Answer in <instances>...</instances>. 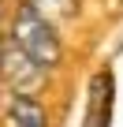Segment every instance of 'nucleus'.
Masks as SVG:
<instances>
[{"mask_svg": "<svg viewBox=\"0 0 123 127\" xmlns=\"http://www.w3.org/2000/svg\"><path fill=\"white\" fill-rule=\"evenodd\" d=\"M8 37L45 71H56L64 64V37L56 19H49L30 0H15V8L8 11Z\"/></svg>", "mask_w": 123, "mask_h": 127, "instance_id": "obj_1", "label": "nucleus"}, {"mask_svg": "<svg viewBox=\"0 0 123 127\" xmlns=\"http://www.w3.org/2000/svg\"><path fill=\"white\" fill-rule=\"evenodd\" d=\"M4 34H8V30H4ZM45 75H49V71L37 67V64L8 37V45H4V67H0V82H4L11 94H34L37 82H41Z\"/></svg>", "mask_w": 123, "mask_h": 127, "instance_id": "obj_2", "label": "nucleus"}, {"mask_svg": "<svg viewBox=\"0 0 123 127\" xmlns=\"http://www.w3.org/2000/svg\"><path fill=\"white\" fill-rule=\"evenodd\" d=\"M112 105H116V75H112V67H101L90 79L82 127H112Z\"/></svg>", "mask_w": 123, "mask_h": 127, "instance_id": "obj_3", "label": "nucleus"}, {"mask_svg": "<svg viewBox=\"0 0 123 127\" xmlns=\"http://www.w3.org/2000/svg\"><path fill=\"white\" fill-rule=\"evenodd\" d=\"M8 127H49V108L34 94H8Z\"/></svg>", "mask_w": 123, "mask_h": 127, "instance_id": "obj_4", "label": "nucleus"}, {"mask_svg": "<svg viewBox=\"0 0 123 127\" xmlns=\"http://www.w3.org/2000/svg\"><path fill=\"white\" fill-rule=\"evenodd\" d=\"M30 4H37V8H41L49 19H56V23H67V19L78 15L82 0H30Z\"/></svg>", "mask_w": 123, "mask_h": 127, "instance_id": "obj_5", "label": "nucleus"}, {"mask_svg": "<svg viewBox=\"0 0 123 127\" xmlns=\"http://www.w3.org/2000/svg\"><path fill=\"white\" fill-rule=\"evenodd\" d=\"M4 45H8V34L0 30V67H4Z\"/></svg>", "mask_w": 123, "mask_h": 127, "instance_id": "obj_6", "label": "nucleus"}, {"mask_svg": "<svg viewBox=\"0 0 123 127\" xmlns=\"http://www.w3.org/2000/svg\"><path fill=\"white\" fill-rule=\"evenodd\" d=\"M0 19H4V0H0Z\"/></svg>", "mask_w": 123, "mask_h": 127, "instance_id": "obj_7", "label": "nucleus"}]
</instances>
